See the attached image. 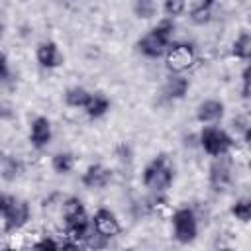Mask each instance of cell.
Here are the masks:
<instances>
[{"label":"cell","instance_id":"cell-20","mask_svg":"<svg viewBox=\"0 0 251 251\" xmlns=\"http://www.w3.org/2000/svg\"><path fill=\"white\" fill-rule=\"evenodd\" d=\"M135 14L139 18H151L155 14L153 0H135Z\"/></svg>","mask_w":251,"mask_h":251},{"label":"cell","instance_id":"cell-27","mask_svg":"<svg viewBox=\"0 0 251 251\" xmlns=\"http://www.w3.org/2000/svg\"><path fill=\"white\" fill-rule=\"evenodd\" d=\"M2 35H4V25L0 24V39H2Z\"/></svg>","mask_w":251,"mask_h":251},{"label":"cell","instance_id":"cell-21","mask_svg":"<svg viewBox=\"0 0 251 251\" xmlns=\"http://www.w3.org/2000/svg\"><path fill=\"white\" fill-rule=\"evenodd\" d=\"M165 12L171 18H176L184 12V0H165Z\"/></svg>","mask_w":251,"mask_h":251},{"label":"cell","instance_id":"cell-16","mask_svg":"<svg viewBox=\"0 0 251 251\" xmlns=\"http://www.w3.org/2000/svg\"><path fill=\"white\" fill-rule=\"evenodd\" d=\"M51 165H53V171L57 175H69L75 169V155L69 153V151H61L53 157Z\"/></svg>","mask_w":251,"mask_h":251},{"label":"cell","instance_id":"cell-17","mask_svg":"<svg viewBox=\"0 0 251 251\" xmlns=\"http://www.w3.org/2000/svg\"><path fill=\"white\" fill-rule=\"evenodd\" d=\"M231 53L237 57V59H249V53H251V37L247 31H241L239 37L233 41L231 45Z\"/></svg>","mask_w":251,"mask_h":251},{"label":"cell","instance_id":"cell-12","mask_svg":"<svg viewBox=\"0 0 251 251\" xmlns=\"http://www.w3.org/2000/svg\"><path fill=\"white\" fill-rule=\"evenodd\" d=\"M37 61L45 69H55L63 63V53L59 51V45L55 41H43L37 47Z\"/></svg>","mask_w":251,"mask_h":251},{"label":"cell","instance_id":"cell-19","mask_svg":"<svg viewBox=\"0 0 251 251\" xmlns=\"http://www.w3.org/2000/svg\"><path fill=\"white\" fill-rule=\"evenodd\" d=\"M231 214H233L239 222H249V220H251V202H249L247 198L237 200V202L231 206Z\"/></svg>","mask_w":251,"mask_h":251},{"label":"cell","instance_id":"cell-14","mask_svg":"<svg viewBox=\"0 0 251 251\" xmlns=\"http://www.w3.org/2000/svg\"><path fill=\"white\" fill-rule=\"evenodd\" d=\"M84 110H86L88 118H100V116H104V114L110 110V100H108L104 94L96 92V94L90 96V100H88V104L84 106Z\"/></svg>","mask_w":251,"mask_h":251},{"label":"cell","instance_id":"cell-3","mask_svg":"<svg viewBox=\"0 0 251 251\" xmlns=\"http://www.w3.org/2000/svg\"><path fill=\"white\" fill-rule=\"evenodd\" d=\"M173 229H175V239L178 243H192L198 235V224L194 212L190 208H178L173 214Z\"/></svg>","mask_w":251,"mask_h":251},{"label":"cell","instance_id":"cell-13","mask_svg":"<svg viewBox=\"0 0 251 251\" xmlns=\"http://www.w3.org/2000/svg\"><path fill=\"white\" fill-rule=\"evenodd\" d=\"M63 218H65V226H67V224L84 220V218H88V216H86L84 204H82L78 198L73 196V198H69V200L63 204Z\"/></svg>","mask_w":251,"mask_h":251},{"label":"cell","instance_id":"cell-7","mask_svg":"<svg viewBox=\"0 0 251 251\" xmlns=\"http://www.w3.org/2000/svg\"><path fill=\"white\" fill-rule=\"evenodd\" d=\"M51 122L45 118V116H37L33 122H31V127H29V141L35 149H43L49 145L51 141Z\"/></svg>","mask_w":251,"mask_h":251},{"label":"cell","instance_id":"cell-6","mask_svg":"<svg viewBox=\"0 0 251 251\" xmlns=\"http://www.w3.org/2000/svg\"><path fill=\"white\" fill-rule=\"evenodd\" d=\"M27 220H29V206H27V202L16 198V202L4 214V227H6V231H16L22 226H25Z\"/></svg>","mask_w":251,"mask_h":251},{"label":"cell","instance_id":"cell-11","mask_svg":"<svg viewBox=\"0 0 251 251\" xmlns=\"http://www.w3.org/2000/svg\"><path fill=\"white\" fill-rule=\"evenodd\" d=\"M224 110H226L224 102L210 98V100H204V102L198 104L196 118H198L200 124H216V122H220L224 118Z\"/></svg>","mask_w":251,"mask_h":251},{"label":"cell","instance_id":"cell-22","mask_svg":"<svg viewBox=\"0 0 251 251\" xmlns=\"http://www.w3.org/2000/svg\"><path fill=\"white\" fill-rule=\"evenodd\" d=\"M210 20V6H200V8H196L194 12H192V22H196V24H204V22H208Z\"/></svg>","mask_w":251,"mask_h":251},{"label":"cell","instance_id":"cell-2","mask_svg":"<svg viewBox=\"0 0 251 251\" xmlns=\"http://www.w3.org/2000/svg\"><path fill=\"white\" fill-rule=\"evenodd\" d=\"M200 145L208 155L222 157V155L229 153V149L233 145V139L229 137L227 131H224L220 127H214V126H208L200 131Z\"/></svg>","mask_w":251,"mask_h":251},{"label":"cell","instance_id":"cell-4","mask_svg":"<svg viewBox=\"0 0 251 251\" xmlns=\"http://www.w3.org/2000/svg\"><path fill=\"white\" fill-rule=\"evenodd\" d=\"M194 61V49L186 43H176L173 47H167V67L173 73H182L188 69Z\"/></svg>","mask_w":251,"mask_h":251},{"label":"cell","instance_id":"cell-8","mask_svg":"<svg viewBox=\"0 0 251 251\" xmlns=\"http://www.w3.org/2000/svg\"><path fill=\"white\" fill-rule=\"evenodd\" d=\"M169 45H171V43H169L167 39H163L159 33H155L153 29H151L147 35H143V37L139 39V43H137L139 51H141L145 57H151V59L161 57V55L167 51Z\"/></svg>","mask_w":251,"mask_h":251},{"label":"cell","instance_id":"cell-23","mask_svg":"<svg viewBox=\"0 0 251 251\" xmlns=\"http://www.w3.org/2000/svg\"><path fill=\"white\" fill-rule=\"evenodd\" d=\"M16 202V198L14 196H10V194H6V192H0V216H4L8 210H10V206Z\"/></svg>","mask_w":251,"mask_h":251},{"label":"cell","instance_id":"cell-26","mask_svg":"<svg viewBox=\"0 0 251 251\" xmlns=\"http://www.w3.org/2000/svg\"><path fill=\"white\" fill-rule=\"evenodd\" d=\"M243 96H249V67H245L243 71Z\"/></svg>","mask_w":251,"mask_h":251},{"label":"cell","instance_id":"cell-18","mask_svg":"<svg viewBox=\"0 0 251 251\" xmlns=\"http://www.w3.org/2000/svg\"><path fill=\"white\" fill-rule=\"evenodd\" d=\"M186 90H188V80L182 76H173L165 86V94L169 98H182Z\"/></svg>","mask_w":251,"mask_h":251},{"label":"cell","instance_id":"cell-24","mask_svg":"<svg viewBox=\"0 0 251 251\" xmlns=\"http://www.w3.org/2000/svg\"><path fill=\"white\" fill-rule=\"evenodd\" d=\"M35 249H59V243H55L53 239H41L35 243Z\"/></svg>","mask_w":251,"mask_h":251},{"label":"cell","instance_id":"cell-10","mask_svg":"<svg viewBox=\"0 0 251 251\" xmlns=\"http://www.w3.org/2000/svg\"><path fill=\"white\" fill-rule=\"evenodd\" d=\"M110 180H112V171L106 169V167L100 165V163L90 165V167L84 171V175H82V184H84L86 188H104Z\"/></svg>","mask_w":251,"mask_h":251},{"label":"cell","instance_id":"cell-9","mask_svg":"<svg viewBox=\"0 0 251 251\" xmlns=\"http://www.w3.org/2000/svg\"><path fill=\"white\" fill-rule=\"evenodd\" d=\"M231 180V167L229 161L226 159V155L216 157V163L210 167V182L214 186V190H224Z\"/></svg>","mask_w":251,"mask_h":251},{"label":"cell","instance_id":"cell-1","mask_svg":"<svg viewBox=\"0 0 251 251\" xmlns=\"http://www.w3.org/2000/svg\"><path fill=\"white\" fill-rule=\"evenodd\" d=\"M175 178V169L171 167L167 155L155 157L143 171V184L155 192H163L171 186Z\"/></svg>","mask_w":251,"mask_h":251},{"label":"cell","instance_id":"cell-15","mask_svg":"<svg viewBox=\"0 0 251 251\" xmlns=\"http://www.w3.org/2000/svg\"><path fill=\"white\" fill-rule=\"evenodd\" d=\"M90 96H92V92H88L86 88H82V86H73V88H69V90L65 92V102H67L69 106H73V108H84V106L88 104Z\"/></svg>","mask_w":251,"mask_h":251},{"label":"cell","instance_id":"cell-28","mask_svg":"<svg viewBox=\"0 0 251 251\" xmlns=\"http://www.w3.org/2000/svg\"><path fill=\"white\" fill-rule=\"evenodd\" d=\"M212 2H214V0H204V6H210Z\"/></svg>","mask_w":251,"mask_h":251},{"label":"cell","instance_id":"cell-25","mask_svg":"<svg viewBox=\"0 0 251 251\" xmlns=\"http://www.w3.org/2000/svg\"><path fill=\"white\" fill-rule=\"evenodd\" d=\"M6 73H8V61H6V55L0 51V80L6 76Z\"/></svg>","mask_w":251,"mask_h":251},{"label":"cell","instance_id":"cell-29","mask_svg":"<svg viewBox=\"0 0 251 251\" xmlns=\"http://www.w3.org/2000/svg\"><path fill=\"white\" fill-rule=\"evenodd\" d=\"M0 161H2V151H0Z\"/></svg>","mask_w":251,"mask_h":251},{"label":"cell","instance_id":"cell-5","mask_svg":"<svg viewBox=\"0 0 251 251\" xmlns=\"http://www.w3.org/2000/svg\"><path fill=\"white\" fill-rule=\"evenodd\" d=\"M92 226H94V231L100 233V235L106 237V239H110V237H114V235H118V233L122 231L116 214L110 212L108 208H100V210L94 214Z\"/></svg>","mask_w":251,"mask_h":251},{"label":"cell","instance_id":"cell-30","mask_svg":"<svg viewBox=\"0 0 251 251\" xmlns=\"http://www.w3.org/2000/svg\"><path fill=\"white\" fill-rule=\"evenodd\" d=\"M0 118H2V110H0Z\"/></svg>","mask_w":251,"mask_h":251}]
</instances>
